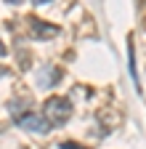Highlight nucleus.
Instances as JSON below:
<instances>
[{"label": "nucleus", "mask_w": 146, "mask_h": 149, "mask_svg": "<svg viewBox=\"0 0 146 149\" xmlns=\"http://www.w3.org/2000/svg\"><path fill=\"white\" fill-rule=\"evenodd\" d=\"M29 35L35 37V40H48V37H56L59 35V27H53V24H45L40 22V19H29Z\"/></svg>", "instance_id": "3"}, {"label": "nucleus", "mask_w": 146, "mask_h": 149, "mask_svg": "<svg viewBox=\"0 0 146 149\" xmlns=\"http://www.w3.org/2000/svg\"><path fill=\"white\" fill-rule=\"evenodd\" d=\"M16 125L24 128V130H32V133H48V130L53 128L43 115H37V112H21L19 117H13Z\"/></svg>", "instance_id": "2"}, {"label": "nucleus", "mask_w": 146, "mask_h": 149, "mask_svg": "<svg viewBox=\"0 0 146 149\" xmlns=\"http://www.w3.org/2000/svg\"><path fill=\"white\" fill-rule=\"evenodd\" d=\"M35 6H45V3H51V0H32Z\"/></svg>", "instance_id": "6"}, {"label": "nucleus", "mask_w": 146, "mask_h": 149, "mask_svg": "<svg viewBox=\"0 0 146 149\" xmlns=\"http://www.w3.org/2000/svg\"><path fill=\"white\" fill-rule=\"evenodd\" d=\"M59 80H61V72L56 67H40L37 69V85L40 88H53Z\"/></svg>", "instance_id": "4"}, {"label": "nucleus", "mask_w": 146, "mask_h": 149, "mask_svg": "<svg viewBox=\"0 0 146 149\" xmlns=\"http://www.w3.org/2000/svg\"><path fill=\"white\" fill-rule=\"evenodd\" d=\"M43 117L51 125H64L72 117V104H69V99H64V96H51V99H45V104H43Z\"/></svg>", "instance_id": "1"}, {"label": "nucleus", "mask_w": 146, "mask_h": 149, "mask_svg": "<svg viewBox=\"0 0 146 149\" xmlns=\"http://www.w3.org/2000/svg\"><path fill=\"white\" fill-rule=\"evenodd\" d=\"M61 149H88V146H82V144H77V141H64Z\"/></svg>", "instance_id": "5"}, {"label": "nucleus", "mask_w": 146, "mask_h": 149, "mask_svg": "<svg viewBox=\"0 0 146 149\" xmlns=\"http://www.w3.org/2000/svg\"><path fill=\"white\" fill-rule=\"evenodd\" d=\"M6 3H21V0H6Z\"/></svg>", "instance_id": "8"}, {"label": "nucleus", "mask_w": 146, "mask_h": 149, "mask_svg": "<svg viewBox=\"0 0 146 149\" xmlns=\"http://www.w3.org/2000/svg\"><path fill=\"white\" fill-rule=\"evenodd\" d=\"M3 53H6V48H3V43H0V56H3Z\"/></svg>", "instance_id": "7"}]
</instances>
